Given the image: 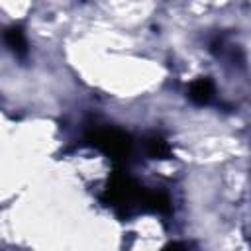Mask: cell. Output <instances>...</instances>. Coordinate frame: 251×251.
I'll return each instance as SVG.
<instances>
[{
  "instance_id": "cell-4",
  "label": "cell",
  "mask_w": 251,
  "mask_h": 251,
  "mask_svg": "<svg viewBox=\"0 0 251 251\" xmlns=\"http://www.w3.org/2000/svg\"><path fill=\"white\" fill-rule=\"evenodd\" d=\"M147 149H149V155L155 157V159H165L169 155V145L161 137H151L147 141Z\"/></svg>"
},
{
  "instance_id": "cell-2",
  "label": "cell",
  "mask_w": 251,
  "mask_h": 251,
  "mask_svg": "<svg viewBox=\"0 0 251 251\" xmlns=\"http://www.w3.org/2000/svg\"><path fill=\"white\" fill-rule=\"evenodd\" d=\"M212 92H214V88H212V82H210L208 78H198V80H194V82L190 84V90H188L190 98H192L194 102H198V104L208 102V100L212 98Z\"/></svg>"
},
{
  "instance_id": "cell-3",
  "label": "cell",
  "mask_w": 251,
  "mask_h": 251,
  "mask_svg": "<svg viewBox=\"0 0 251 251\" xmlns=\"http://www.w3.org/2000/svg\"><path fill=\"white\" fill-rule=\"evenodd\" d=\"M4 39H6V45H8L14 53L24 55V53L27 51V43H25L24 31H22L20 27H10V29L6 31V35H4Z\"/></svg>"
},
{
  "instance_id": "cell-6",
  "label": "cell",
  "mask_w": 251,
  "mask_h": 251,
  "mask_svg": "<svg viewBox=\"0 0 251 251\" xmlns=\"http://www.w3.org/2000/svg\"><path fill=\"white\" fill-rule=\"evenodd\" d=\"M163 251H186V247L182 243H169Z\"/></svg>"
},
{
  "instance_id": "cell-5",
  "label": "cell",
  "mask_w": 251,
  "mask_h": 251,
  "mask_svg": "<svg viewBox=\"0 0 251 251\" xmlns=\"http://www.w3.org/2000/svg\"><path fill=\"white\" fill-rule=\"evenodd\" d=\"M149 204H153L155 210H169V200L165 194H153L149 198Z\"/></svg>"
},
{
  "instance_id": "cell-1",
  "label": "cell",
  "mask_w": 251,
  "mask_h": 251,
  "mask_svg": "<svg viewBox=\"0 0 251 251\" xmlns=\"http://www.w3.org/2000/svg\"><path fill=\"white\" fill-rule=\"evenodd\" d=\"M92 143L100 147L102 151L114 155V157H124L129 149V137L124 135L118 129H100L92 135Z\"/></svg>"
}]
</instances>
